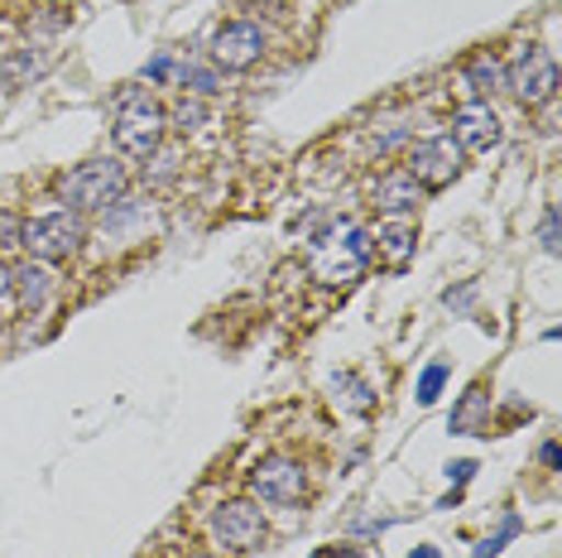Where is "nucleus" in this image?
I'll use <instances>...</instances> for the list:
<instances>
[{
	"mask_svg": "<svg viewBox=\"0 0 562 558\" xmlns=\"http://www.w3.org/2000/svg\"><path fill=\"white\" fill-rule=\"evenodd\" d=\"M164 131H169V116L149 92L139 87H125L116 97V121H111V140L125 159H149L164 145Z\"/></svg>",
	"mask_w": 562,
	"mask_h": 558,
	"instance_id": "nucleus-1",
	"label": "nucleus"
},
{
	"mask_svg": "<svg viewBox=\"0 0 562 558\" xmlns=\"http://www.w3.org/2000/svg\"><path fill=\"white\" fill-rule=\"evenodd\" d=\"M125 188H131V169H125L121 159L101 155V159H87L78 164L72 174H63L58 179V198L68 202V212H106L116 198H125Z\"/></svg>",
	"mask_w": 562,
	"mask_h": 558,
	"instance_id": "nucleus-2",
	"label": "nucleus"
},
{
	"mask_svg": "<svg viewBox=\"0 0 562 558\" xmlns=\"http://www.w3.org/2000/svg\"><path fill=\"white\" fill-rule=\"evenodd\" d=\"M370 256H375V246H370V232H361V226H351V232H341V236L323 232L313 241L308 275L317 279V284H327V289H347V284H356V279L366 275Z\"/></svg>",
	"mask_w": 562,
	"mask_h": 558,
	"instance_id": "nucleus-3",
	"label": "nucleus"
},
{
	"mask_svg": "<svg viewBox=\"0 0 562 558\" xmlns=\"http://www.w3.org/2000/svg\"><path fill=\"white\" fill-rule=\"evenodd\" d=\"M82 241H87V226H82L78 212H68V208H54V212H40V217L20 222V246L44 265L78 256Z\"/></svg>",
	"mask_w": 562,
	"mask_h": 558,
	"instance_id": "nucleus-4",
	"label": "nucleus"
},
{
	"mask_svg": "<svg viewBox=\"0 0 562 558\" xmlns=\"http://www.w3.org/2000/svg\"><path fill=\"white\" fill-rule=\"evenodd\" d=\"M505 87L524 107H548L558 97V63L543 44H519L515 58L505 63Z\"/></svg>",
	"mask_w": 562,
	"mask_h": 558,
	"instance_id": "nucleus-5",
	"label": "nucleus"
},
{
	"mask_svg": "<svg viewBox=\"0 0 562 558\" xmlns=\"http://www.w3.org/2000/svg\"><path fill=\"white\" fill-rule=\"evenodd\" d=\"M265 48H270V34H265V24L232 20V24H222V30L212 34L207 54H212V63L222 72H246V68H255V63L265 58Z\"/></svg>",
	"mask_w": 562,
	"mask_h": 558,
	"instance_id": "nucleus-6",
	"label": "nucleus"
},
{
	"mask_svg": "<svg viewBox=\"0 0 562 558\" xmlns=\"http://www.w3.org/2000/svg\"><path fill=\"white\" fill-rule=\"evenodd\" d=\"M250 491L270 505H293L308 496V472L289 453H270V458H260L250 467Z\"/></svg>",
	"mask_w": 562,
	"mask_h": 558,
	"instance_id": "nucleus-7",
	"label": "nucleus"
},
{
	"mask_svg": "<svg viewBox=\"0 0 562 558\" xmlns=\"http://www.w3.org/2000/svg\"><path fill=\"white\" fill-rule=\"evenodd\" d=\"M207 529L222 549L250 554V549H260V539H265V511H260V501H222L212 511Z\"/></svg>",
	"mask_w": 562,
	"mask_h": 558,
	"instance_id": "nucleus-8",
	"label": "nucleus"
},
{
	"mask_svg": "<svg viewBox=\"0 0 562 558\" xmlns=\"http://www.w3.org/2000/svg\"><path fill=\"white\" fill-rule=\"evenodd\" d=\"M408 174L418 179V188H447L462 174V145L452 135H424L408 145Z\"/></svg>",
	"mask_w": 562,
	"mask_h": 558,
	"instance_id": "nucleus-9",
	"label": "nucleus"
},
{
	"mask_svg": "<svg viewBox=\"0 0 562 558\" xmlns=\"http://www.w3.org/2000/svg\"><path fill=\"white\" fill-rule=\"evenodd\" d=\"M452 140L462 149L485 155V149H495L505 140V125H501V116H495L491 101H467V107L452 111Z\"/></svg>",
	"mask_w": 562,
	"mask_h": 558,
	"instance_id": "nucleus-10",
	"label": "nucleus"
},
{
	"mask_svg": "<svg viewBox=\"0 0 562 558\" xmlns=\"http://www.w3.org/2000/svg\"><path fill=\"white\" fill-rule=\"evenodd\" d=\"M418 198H424V188L408 169H385L370 183V208H380L385 217H408L418 208Z\"/></svg>",
	"mask_w": 562,
	"mask_h": 558,
	"instance_id": "nucleus-11",
	"label": "nucleus"
},
{
	"mask_svg": "<svg viewBox=\"0 0 562 558\" xmlns=\"http://www.w3.org/2000/svg\"><path fill=\"white\" fill-rule=\"evenodd\" d=\"M54 289H58V279H54V270H48L44 260H30V265H20L15 270V294H20L24 313H44V303L54 299Z\"/></svg>",
	"mask_w": 562,
	"mask_h": 558,
	"instance_id": "nucleus-12",
	"label": "nucleus"
},
{
	"mask_svg": "<svg viewBox=\"0 0 562 558\" xmlns=\"http://www.w3.org/2000/svg\"><path fill=\"white\" fill-rule=\"evenodd\" d=\"M414 222L408 217H385L380 222V232H375V250L385 256L390 270H404L408 260H414Z\"/></svg>",
	"mask_w": 562,
	"mask_h": 558,
	"instance_id": "nucleus-13",
	"label": "nucleus"
},
{
	"mask_svg": "<svg viewBox=\"0 0 562 558\" xmlns=\"http://www.w3.org/2000/svg\"><path fill=\"white\" fill-rule=\"evenodd\" d=\"M462 78H467V92L476 97V101H491L495 92H505V63L495 58V54H476L462 68Z\"/></svg>",
	"mask_w": 562,
	"mask_h": 558,
	"instance_id": "nucleus-14",
	"label": "nucleus"
},
{
	"mask_svg": "<svg viewBox=\"0 0 562 558\" xmlns=\"http://www.w3.org/2000/svg\"><path fill=\"white\" fill-rule=\"evenodd\" d=\"M485 418H491V395H485V386H471L462 404H457V414L447 418V428H452V434H481Z\"/></svg>",
	"mask_w": 562,
	"mask_h": 558,
	"instance_id": "nucleus-15",
	"label": "nucleus"
},
{
	"mask_svg": "<svg viewBox=\"0 0 562 558\" xmlns=\"http://www.w3.org/2000/svg\"><path fill=\"white\" fill-rule=\"evenodd\" d=\"M331 390L341 395V410H351V414H370V410H375V390H370L361 376L341 371L337 380H331Z\"/></svg>",
	"mask_w": 562,
	"mask_h": 558,
	"instance_id": "nucleus-16",
	"label": "nucleus"
},
{
	"mask_svg": "<svg viewBox=\"0 0 562 558\" xmlns=\"http://www.w3.org/2000/svg\"><path fill=\"white\" fill-rule=\"evenodd\" d=\"M447 380H452V366H447V361H428L424 371H418V386H414L418 404H438V395L447 390Z\"/></svg>",
	"mask_w": 562,
	"mask_h": 558,
	"instance_id": "nucleus-17",
	"label": "nucleus"
},
{
	"mask_svg": "<svg viewBox=\"0 0 562 558\" xmlns=\"http://www.w3.org/2000/svg\"><path fill=\"white\" fill-rule=\"evenodd\" d=\"M173 78H178V87H188V97H216V72L212 68H198V63H178L173 68Z\"/></svg>",
	"mask_w": 562,
	"mask_h": 558,
	"instance_id": "nucleus-18",
	"label": "nucleus"
},
{
	"mask_svg": "<svg viewBox=\"0 0 562 558\" xmlns=\"http://www.w3.org/2000/svg\"><path fill=\"white\" fill-rule=\"evenodd\" d=\"M207 116H212V111H207V101H198V97H178V107H173V125H178V131H198V125H207Z\"/></svg>",
	"mask_w": 562,
	"mask_h": 558,
	"instance_id": "nucleus-19",
	"label": "nucleus"
},
{
	"mask_svg": "<svg viewBox=\"0 0 562 558\" xmlns=\"http://www.w3.org/2000/svg\"><path fill=\"white\" fill-rule=\"evenodd\" d=\"M519 529H524V525H519V515H515V511H509V515L501 520V529H495V535H491V539H481V544H476V554H471V558H495V554H501V549H505V544H509V539H515V535H519Z\"/></svg>",
	"mask_w": 562,
	"mask_h": 558,
	"instance_id": "nucleus-20",
	"label": "nucleus"
},
{
	"mask_svg": "<svg viewBox=\"0 0 562 558\" xmlns=\"http://www.w3.org/2000/svg\"><path fill=\"white\" fill-rule=\"evenodd\" d=\"M149 159H155V164H149V183H169L173 169H178V155H173V149H155Z\"/></svg>",
	"mask_w": 562,
	"mask_h": 558,
	"instance_id": "nucleus-21",
	"label": "nucleus"
},
{
	"mask_svg": "<svg viewBox=\"0 0 562 558\" xmlns=\"http://www.w3.org/2000/svg\"><path fill=\"white\" fill-rule=\"evenodd\" d=\"M539 241H543L548 256H558V208H548V212H543V232H539Z\"/></svg>",
	"mask_w": 562,
	"mask_h": 558,
	"instance_id": "nucleus-22",
	"label": "nucleus"
},
{
	"mask_svg": "<svg viewBox=\"0 0 562 558\" xmlns=\"http://www.w3.org/2000/svg\"><path fill=\"white\" fill-rule=\"evenodd\" d=\"M471 299H476V284H462V289H447V294H442V303H447V309H467V303Z\"/></svg>",
	"mask_w": 562,
	"mask_h": 558,
	"instance_id": "nucleus-23",
	"label": "nucleus"
},
{
	"mask_svg": "<svg viewBox=\"0 0 562 558\" xmlns=\"http://www.w3.org/2000/svg\"><path fill=\"white\" fill-rule=\"evenodd\" d=\"M313 558H366V554L356 549V544H323Z\"/></svg>",
	"mask_w": 562,
	"mask_h": 558,
	"instance_id": "nucleus-24",
	"label": "nucleus"
},
{
	"mask_svg": "<svg viewBox=\"0 0 562 558\" xmlns=\"http://www.w3.org/2000/svg\"><path fill=\"white\" fill-rule=\"evenodd\" d=\"M471 472H476V462L462 458V462H447V481H457V487H467Z\"/></svg>",
	"mask_w": 562,
	"mask_h": 558,
	"instance_id": "nucleus-25",
	"label": "nucleus"
},
{
	"mask_svg": "<svg viewBox=\"0 0 562 558\" xmlns=\"http://www.w3.org/2000/svg\"><path fill=\"white\" fill-rule=\"evenodd\" d=\"M169 72H173V58H169V54H159V58L145 68V78H149V82H159V78H169Z\"/></svg>",
	"mask_w": 562,
	"mask_h": 558,
	"instance_id": "nucleus-26",
	"label": "nucleus"
},
{
	"mask_svg": "<svg viewBox=\"0 0 562 558\" xmlns=\"http://www.w3.org/2000/svg\"><path fill=\"white\" fill-rule=\"evenodd\" d=\"M10 241H20V222L10 212H0V246H10Z\"/></svg>",
	"mask_w": 562,
	"mask_h": 558,
	"instance_id": "nucleus-27",
	"label": "nucleus"
},
{
	"mask_svg": "<svg viewBox=\"0 0 562 558\" xmlns=\"http://www.w3.org/2000/svg\"><path fill=\"white\" fill-rule=\"evenodd\" d=\"M10 289H15V270H10V265L0 260V303L10 299Z\"/></svg>",
	"mask_w": 562,
	"mask_h": 558,
	"instance_id": "nucleus-28",
	"label": "nucleus"
},
{
	"mask_svg": "<svg viewBox=\"0 0 562 558\" xmlns=\"http://www.w3.org/2000/svg\"><path fill=\"white\" fill-rule=\"evenodd\" d=\"M539 458H543V467H553V472L562 467V453H558V443H543V448H539Z\"/></svg>",
	"mask_w": 562,
	"mask_h": 558,
	"instance_id": "nucleus-29",
	"label": "nucleus"
},
{
	"mask_svg": "<svg viewBox=\"0 0 562 558\" xmlns=\"http://www.w3.org/2000/svg\"><path fill=\"white\" fill-rule=\"evenodd\" d=\"M408 558H442L438 549H432V544H424V549H414V554H408Z\"/></svg>",
	"mask_w": 562,
	"mask_h": 558,
	"instance_id": "nucleus-30",
	"label": "nucleus"
},
{
	"mask_svg": "<svg viewBox=\"0 0 562 558\" xmlns=\"http://www.w3.org/2000/svg\"><path fill=\"white\" fill-rule=\"evenodd\" d=\"M193 558H222V554H212V549H198Z\"/></svg>",
	"mask_w": 562,
	"mask_h": 558,
	"instance_id": "nucleus-31",
	"label": "nucleus"
}]
</instances>
